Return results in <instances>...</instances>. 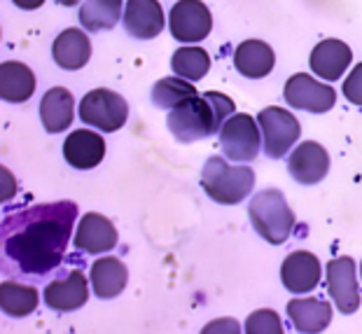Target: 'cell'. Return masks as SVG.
Here are the masks:
<instances>
[{"mask_svg": "<svg viewBox=\"0 0 362 334\" xmlns=\"http://www.w3.org/2000/svg\"><path fill=\"white\" fill-rule=\"evenodd\" d=\"M75 220H78L75 201L37 204L7 215L3 222L5 258L21 274H47L64 260Z\"/></svg>", "mask_w": 362, "mask_h": 334, "instance_id": "6da1fadb", "label": "cell"}, {"mask_svg": "<svg viewBox=\"0 0 362 334\" xmlns=\"http://www.w3.org/2000/svg\"><path fill=\"white\" fill-rule=\"evenodd\" d=\"M232 115H236L232 98L220 94V91H206V94H197L194 98L173 108L168 113L166 124L175 141L194 143L199 138H208L215 131H222Z\"/></svg>", "mask_w": 362, "mask_h": 334, "instance_id": "7a4b0ae2", "label": "cell"}, {"mask_svg": "<svg viewBox=\"0 0 362 334\" xmlns=\"http://www.w3.org/2000/svg\"><path fill=\"white\" fill-rule=\"evenodd\" d=\"M248 215L255 231L272 246H281L295 229V213L279 190H262L252 197Z\"/></svg>", "mask_w": 362, "mask_h": 334, "instance_id": "3957f363", "label": "cell"}, {"mask_svg": "<svg viewBox=\"0 0 362 334\" xmlns=\"http://www.w3.org/2000/svg\"><path fill=\"white\" fill-rule=\"evenodd\" d=\"M202 188L218 204L234 206L255 188V173L248 166H232L222 157H211L202 171Z\"/></svg>", "mask_w": 362, "mask_h": 334, "instance_id": "277c9868", "label": "cell"}, {"mask_svg": "<svg viewBox=\"0 0 362 334\" xmlns=\"http://www.w3.org/2000/svg\"><path fill=\"white\" fill-rule=\"evenodd\" d=\"M80 120L98 131H119L129 120V103L112 89H94L82 98Z\"/></svg>", "mask_w": 362, "mask_h": 334, "instance_id": "5b68a950", "label": "cell"}, {"mask_svg": "<svg viewBox=\"0 0 362 334\" xmlns=\"http://www.w3.org/2000/svg\"><path fill=\"white\" fill-rule=\"evenodd\" d=\"M257 124L262 129V141H264V152L272 159H281L292 150V145L299 141L302 127L297 117L285 108L269 105L257 115Z\"/></svg>", "mask_w": 362, "mask_h": 334, "instance_id": "8992f818", "label": "cell"}, {"mask_svg": "<svg viewBox=\"0 0 362 334\" xmlns=\"http://www.w3.org/2000/svg\"><path fill=\"white\" fill-rule=\"evenodd\" d=\"M257 122L245 113L232 115L220 131V145L227 159L232 161H252L257 157L262 138Z\"/></svg>", "mask_w": 362, "mask_h": 334, "instance_id": "52a82bcc", "label": "cell"}, {"mask_svg": "<svg viewBox=\"0 0 362 334\" xmlns=\"http://www.w3.org/2000/svg\"><path fill=\"white\" fill-rule=\"evenodd\" d=\"M283 96L288 100V105L295 108V110H306V113L320 115V113H327L329 108L334 105L337 91L329 87V84L313 80L311 75L297 73L285 82Z\"/></svg>", "mask_w": 362, "mask_h": 334, "instance_id": "ba28073f", "label": "cell"}, {"mask_svg": "<svg viewBox=\"0 0 362 334\" xmlns=\"http://www.w3.org/2000/svg\"><path fill=\"white\" fill-rule=\"evenodd\" d=\"M171 35L178 42H202L213 28V17L202 0H178L168 14Z\"/></svg>", "mask_w": 362, "mask_h": 334, "instance_id": "9c48e42d", "label": "cell"}, {"mask_svg": "<svg viewBox=\"0 0 362 334\" xmlns=\"http://www.w3.org/2000/svg\"><path fill=\"white\" fill-rule=\"evenodd\" d=\"M327 292L344 316L356 313L360 306V290L353 258H337L327 264Z\"/></svg>", "mask_w": 362, "mask_h": 334, "instance_id": "30bf717a", "label": "cell"}, {"mask_svg": "<svg viewBox=\"0 0 362 334\" xmlns=\"http://www.w3.org/2000/svg\"><path fill=\"white\" fill-rule=\"evenodd\" d=\"M288 171L297 183L315 185L327 175L329 171V154L320 143L304 141L295 147V152L288 159Z\"/></svg>", "mask_w": 362, "mask_h": 334, "instance_id": "8fae6325", "label": "cell"}, {"mask_svg": "<svg viewBox=\"0 0 362 334\" xmlns=\"http://www.w3.org/2000/svg\"><path fill=\"white\" fill-rule=\"evenodd\" d=\"M320 262L309 250H295L285 258L281 267V281L292 294L311 292L320 283Z\"/></svg>", "mask_w": 362, "mask_h": 334, "instance_id": "7c38bea8", "label": "cell"}, {"mask_svg": "<svg viewBox=\"0 0 362 334\" xmlns=\"http://www.w3.org/2000/svg\"><path fill=\"white\" fill-rule=\"evenodd\" d=\"M124 28L131 38L152 40L164 30V10L159 0H127L124 7Z\"/></svg>", "mask_w": 362, "mask_h": 334, "instance_id": "4fadbf2b", "label": "cell"}, {"mask_svg": "<svg viewBox=\"0 0 362 334\" xmlns=\"http://www.w3.org/2000/svg\"><path fill=\"white\" fill-rule=\"evenodd\" d=\"M117 229L115 224L107 220L101 213H87L78 224L73 243L78 250L91 253V255H101L112 250L117 246Z\"/></svg>", "mask_w": 362, "mask_h": 334, "instance_id": "5bb4252c", "label": "cell"}, {"mask_svg": "<svg viewBox=\"0 0 362 334\" xmlns=\"http://www.w3.org/2000/svg\"><path fill=\"white\" fill-rule=\"evenodd\" d=\"M89 299V281L82 271H71V274L57 278L45 287V304L54 311H75L87 304Z\"/></svg>", "mask_w": 362, "mask_h": 334, "instance_id": "9a60e30c", "label": "cell"}, {"mask_svg": "<svg viewBox=\"0 0 362 334\" xmlns=\"http://www.w3.org/2000/svg\"><path fill=\"white\" fill-rule=\"evenodd\" d=\"M64 157L73 168H80V171L96 168L105 157V141L96 131L78 129L66 138Z\"/></svg>", "mask_w": 362, "mask_h": 334, "instance_id": "2e32d148", "label": "cell"}, {"mask_svg": "<svg viewBox=\"0 0 362 334\" xmlns=\"http://www.w3.org/2000/svg\"><path fill=\"white\" fill-rule=\"evenodd\" d=\"M351 59H353V52L349 45L341 40H334V38H327V40H322L313 47L309 64H311L313 75L334 82L346 73V68L351 66Z\"/></svg>", "mask_w": 362, "mask_h": 334, "instance_id": "e0dca14e", "label": "cell"}, {"mask_svg": "<svg viewBox=\"0 0 362 334\" xmlns=\"http://www.w3.org/2000/svg\"><path fill=\"white\" fill-rule=\"evenodd\" d=\"M290 323L302 334H318L332 323V304L327 299H290L288 301Z\"/></svg>", "mask_w": 362, "mask_h": 334, "instance_id": "ac0fdd59", "label": "cell"}, {"mask_svg": "<svg viewBox=\"0 0 362 334\" xmlns=\"http://www.w3.org/2000/svg\"><path fill=\"white\" fill-rule=\"evenodd\" d=\"M52 57L57 61V66L66 68V71H80L91 59V42L87 33L80 28H66L54 40Z\"/></svg>", "mask_w": 362, "mask_h": 334, "instance_id": "d6986e66", "label": "cell"}, {"mask_svg": "<svg viewBox=\"0 0 362 334\" xmlns=\"http://www.w3.org/2000/svg\"><path fill=\"white\" fill-rule=\"evenodd\" d=\"M40 120L49 134H61L71 129L75 120V100L71 91L64 87H52L40 100Z\"/></svg>", "mask_w": 362, "mask_h": 334, "instance_id": "ffe728a7", "label": "cell"}, {"mask_svg": "<svg viewBox=\"0 0 362 334\" xmlns=\"http://www.w3.org/2000/svg\"><path fill=\"white\" fill-rule=\"evenodd\" d=\"M89 281L98 299H115L127 287L129 271L119 258H101L91 264Z\"/></svg>", "mask_w": 362, "mask_h": 334, "instance_id": "44dd1931", "label": "cell"}, {"mask_svg": "<svg viewBox=\"0 0 362 334\" xmlns=\"http://www.w3.org/2000/svg\"><path fill=\"white\" fill-rule=\"evenodd\" d=\"M274 64H276L274 50L262 40H245L234 52L236 71L243 77H250V80L267 77L274 71Z\"/></svg>", "mask_w": 362, "mask_h": 334, "instance_id": "7402d4cb", "label": "cell"}, {"mask_svg": "<svg viewBox=\"0 0 362 334\" xmlns=\"http://www.w3.org/2000/svg\"><path fill=\"white\" fill-rule=\"evenodd\" d=\"M35 91V75L26 64L5 61L0 66V94L7 103H24Z\"/></svg>", "mask_w": 362, "mask_h": 334, "instance_id": "603a6c76", "label": "cell"}, {"mask_svg": "<svg viewBox=\"0 0 362 334\" xmlns=\"http://www.w3.org/2000/svg\"><path fill=\"white\" fill-rule=\"evenodd\" d=\"M119 19H124L122 0H84L80 7V24L91 33L112 28Z\"/></svg>", "mask_w": 362, "mask_h": 334, "instance_id": "cb8c5ba5", "label": "cell"}, {"mask_svg": "<svg viewBox=\"0 0 362 334\" xmlns=\"http://www.w3.org/2000/svg\"><path fill=\"white\" fill-rule=\"evenodd\" d=\"M40 304V294L33 285L14 283V281H3L0 285V306L7 316L12 318H24L30 316Z\"/></svg>", "mask_w": 362, "mask_h": 334, "instance_id": "d4e9b609", "label": "cell"}, {"mask_svg": "<svg viewBox=\"0 0 362 334\" xmlns=\"http://www.w3.org/2000/svg\"><path fill=\"white\" fill-rule=\"evenodd\" d=\"M171 68L173 73L182 77L187 82H197V80H204L208 68H211V57L208 52L202 47H180L178 52L173 54L171 59Z\"/></svg>", "mask_w": 362, "mask_h": 334, "instance_id": "484cf974", "label": "cell"}, {"mask_svg": "<svg viewBox=\"0 0 362 334\" xmlns=\"http://www.w3.org/2000/svg\"><path fill=\"white\" fill-rule=\"evenodd\" d=\"M197 94L199 91L194 89V84L182 80V77H164L152 87V100H155L157 108H164V110H173V108L194 98Z\"/></svg>", "mask_w": 362, "mask_h": 334, "instance_id": "4316f807", "label": "cell"}, {"mask_svg": "<svg viewBox=\"0 0 362 334\" xmlns=\"http://www.w3.org/2000/svg\"><path fill=\"white\" fill-rule=\"evenodd\" d=\"M245 334H285L281 316L274 309H257L245 321Z\"/></svg>", "mask_w": 362, "mask_h": 334, "instance_id": "83f0119b", "label": "cell"}, {"mask_svg": "<svg viewBox=\"0 0 362 334\" xmlns=\"http://www.w3.org/2000/svg\"><path fill=\"white\" fill-rule=\"evenodd\" d=\"M344 96L353 105H362V64H358L351 71V75L344 80Z\"/></svg>", "mask_w": 362, "mask_h": 334, "instance_id": "f1b7e54d", "label": "cell"}, {"mask_svg": "<svg viewBox=\"0 0 362 334\" xmlns=\"http://www.w3.org/2000/svg\"><path fill=\"white\" fill-rule=\"evenodd\" d=\"M199 334H241V325L236 318H215Z\"/></svg>", "mask_w": 362, "mask_h": 334, "instance_id": "f546056e", "label": "cell"}, {"mask_svg": "<svg viewBox=\"0 0 362 334\" xmlns=\"http://www.w3.org/2000/svg\"><path fill=\"white\" fill-rule=\"evenodd\" d=\"M3 185H5V190H3V201H7L12 197V192L17 190V183L12 180V175H10V171L3 168Z\"/></svg>", "mask_w": 362, "mask_h": 334, "instance_id": "4dcf8cb0", "label": "cell"}, {"mask_svg": "<svg viewBox=\"0 0 362 334\" xmlns=\"http://www.w3.org/2000/svg\"><path fill=\"white\" fill-rule=\"evenodd\" d=\"M12 3L21 10H37V7L45 5V0H12Z\"/></svg>", "mask_w": 362, "mask_h": 334, "instance_id": "1f68e13d", "label": "cell"}, {"mask_svg": "<svg viewBox=\"0 0 362 334\" xmlns=\"http://www.w3.org/2000/svg\"><path fill=\"white\" fill-rule=\"evenodd\" d=\"M57 3H61V5H66V7H71V5H78L80 0H57Z\"/></svg>", "mask_w": 362, "mask_h": 334, "instance_id": "d6a6232c", "label": "cell"}, {"mask_svg": "<svg viewBox=\"0 0 362 334\" xmlns=\"http://www.w3.org/2000/svg\"><path fill=\"white\" fill-rule=\"evenodd\" d=\"M360 276H362V262H360Z\"/></svg>", "mask_w": 362, "mask_h": 334, "instance_id": "836d02e7", "label": "cell"}]
</instances>
